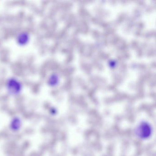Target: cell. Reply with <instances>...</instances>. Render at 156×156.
<instances>
[{
    "instance_id": "obj_1",
    "label": "cell",
    "mask_w": 156,
    "mask_h": 156,
    "mask_svg": "<svg viewBox=\"0 0 156 156\" xmlns=\"http://www.w3.org/2000/svg\"><path fill=\"white\" fill-rule=\"evenodd\" d=\"M136 134L140 138L146 139L150 136L151 133V126L148 123L141 122L138 126L136 129Z\"/></svg>"
}]
</instances>
